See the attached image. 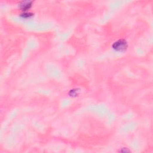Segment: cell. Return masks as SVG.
Wrapping results in <instances>:
<instances>
[{"label": "cell", "instance_id": "7a4b0ae2", "mask_svg": "<svg viewBox=\"0 0 153 153\" xmlns=\"http://www.w3.org/2000/svg\"><path fill=\"white\" fill-rule=\"evenodd\" d=\"M31 6V1H23L20 4V7L22 10H26L30 8Z\"/></svg>", "mask_w": 153, "mask_h": 153}, {"label": "cell", "instance_id": "6da1fadb", "mask_svg": "<svg viewBox=\"0 0 153 153\" xmlns=\"http://www.w3.org/2000/svg\"><path fill=\"white\" fill-rule=\"evenodd\" d=\"M113 47L114 50L117 51H123L126 50L128 47V44L126 42V41L123 39H120L114 43V44L113 45Z\"/></svg>", "mask_w": 153, "mask_h": 153}]
</instances>
